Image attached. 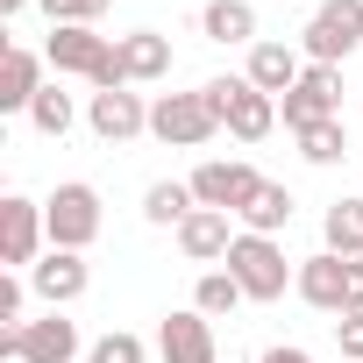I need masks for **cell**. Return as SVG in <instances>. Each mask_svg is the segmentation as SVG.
<instances>
[{"label": "cell", "mask_w": 363, "mask_h": 363, "mask_svg": "<svg viewBox=\"0 0 363 363\" xmlns=\"http://www.w3.org/2000/svg\"><path fill=\"white\" fill-rule=\"evenodd\" d=\"M313 313H363V257H335V250H320V257H306L299 264V285H292Z\"/></svg>", "instance_id": "1"}, {"label": "cell", "mask_w": 363, "mask_h": 363, "mask_svg": "<svg viewBox=\"0 0 363 363\" xmlns=\"http://www.w3.org/2000/svg\"><path fill=\"white\" fill-rule=\"evenodd\" d=\"M228 271H235V285L257 299V306H271V299H285V285H299V271L285 264V242L278 235H235V250H228Z\"/></svg>", "instance_id": "2"}, {"label": "cell", "mask_w": 363, "mask_h": 363, "mask_svg": "<svg viewBox=\"0 0 363 363\" xmlns=\"http://www.w3.org/2000/svg\"><path fill=\"white\" fill-rule=\"evenodd\" d=\"M150 135L164 150H200V143L221 135V114H214L207 93H157L150 100Z\"/></svg>", "instance_id": "3"}, {"label": "cell", "mask_w": 363, "mask_h": 363, "mask_svg": "<svg viewBox=\"0 0 363 363\" xmlns=\"http://www.w3.org/2000/svg\"><path fill=\"white\" fill-rule=\"evenodd\" d=\"M299 50H306V65H335L342 72V57L363 50V0H320L313 22L299 29Z\"/></svg>", "instance_id": "4"}, {"label": "cell", "mask_w": 363, "mask_h": 363, "mask_svg": "<svg viewBox=\"0 0 363 363\" xmlns=\"http://www.w3.org/2000/svg\"><path fill=\"white\" fill-rule=\"evenodd\" d=\"M43 228H50V250H93L100 242V193L86 178H65V186L43 200Z\"/></svg>", "instance_id": "5"}, {"label": "cell", "mask_w": 363, "mask_h": 363, "mask_svg": "<svg viewBox=\"0 0 363 363\" xmlns=\"http://www.w3.org/2000/svg\"><path fill=\"white\" fill-rule=\"evenodd\" d=\"M200 93L214 100V114H221V128H228L235 143H264V135L278 128V100L257 93L250 79H207Z\"/></svg>", "instance_id": "6"}, {"label": "cell", "mask_w": 363, "mask_h": 363, "mask_svg": "<svg viewBox=\"0 0 363 363\" xmlns=\"http://www.w3.org/2000/svg\"><path fill=\"white\" fill-rule=\"evenodd\" d=\"M0 356L8 363H72L79 356V320L43 306V320H29V328H0Z\"/></svg>", "instance_id": "7"}, {"label": "cell", "mask_w": 363, "mask_h": 363, "mask_svg": "<svg viewBox=\"0 0 363 363\" xmlns=\"http://www.w3.org/2000/svg\"><path fill=\"white\" fill-rule=\"evenodd\" d=\"M278 121H285L292 135H306V128H320V121H342V72H335V65H306V79L278 100Z\"/></svg>", "instance_id": "8"}, {"label": "cell", "mask_w": 363, "mask_h": 363, "mask_svg": "<svg viewBox=\"0 0 363 363\" xmlns=\"http://www.w3.org/2000/svg\"><path fill=\"white\" fill-rule=\"evenodd\" d=\"M43 242H50V228H43V200L8 193V200H0V264H8V271H36Z\"/></svg>", "instance_id": "9"}, {"label": "cell", "mask_w": 363, "mask_h": 363, "mask_svg": "<svg viewBox=\"0 0 363 363\" xmlns=\"http://www.w3.org/2000/svg\"><path fill=\"white\" fill-rule=\"evenodd\" d=\"M186 186H193L200 207H214V214H242L250 193L264 186V178H257V164H242V157H207V164L186 178Z\"/></svg>", "instance_id": "10"}, {"label": "cell", "mask_w": 363, "mask_h": 363, "mask_svg": "<svg viewBox=\"0 0 363 363\" xmlns=\"http://www.w3.org/2000/svg\"><path fill=\"white\" fill-rule=\"evenodd\" d=\"M107 57H114V43L100 29H50V43H43V65L57 79H86V86H100Z\"/></svg>", "instance_id": "11"}, {"label": "cell", "mask_w": 363, "mask_h": 363, "mask_svg": "<svg viewBox=\"0 0 363 363\" xmlns=\"http://www.w3.org/2000/svg\"><path fill=\"white\" fill-rule=\"evenodd\" d=\"M86 285H93V271H86V257H79V250H43V257H36V271H29V292H36L50 313H65L72 299H86Z\"/></svg>", "instance_id": "12"}, {"label": "cell", "mask_w": 363, "mask_h": 363, "mask_svg": "<svg viewBox=\"0 0 363 363\" xmlns=\"http://www.w3.org/2000/svg\"><path fill=\"white\" fill-rule=\"evenodd\" d=\"M157 356H164V363H221V349H214V320H207L200 306L164 313V328H157Z\"/></svg>", "instance_id": "13"}, {"label": "cell", "mask_w": 363, "mask_h": 363, "mask_svg": "<svg viewBox=\"0 0 363 363\" xmlns=\"http://www.w3.org/2000/svg\"><path fill=\"white\" fill-rule=\"evenodd\" d=\"M86 128L100 135V143H135V135H150V107H143V93H93L86 100Z\"/></svg>", "instance_id": "14"}, {"label": "cell", "mask_w": 363, "mask_h": 363, "mask_svg": "<svg viewBox=\"0 0 363 363\" xmlns=\"http://www.w3.org/2000/svg\"><path fill=\"white\" fill-rule=\"evenodd\" d=\"M235 214H214V207H193L186 214V228H178V250H186V264H228V250H235Z\"/></svg>", "instance_id": "15"}, {"label": "cell", "mask_w": 363, "mask_h": 363, "mask_svg": "<svg viewBox=\"0 0 363 363\" xmlns=\"http://www.w3.org/2000/svg\"><path fill=\"white\" fill-rule=\"evenodd\" d=\"M43 50H22V43H8V57H0V114H29L36 107V93H43Z\"/></svg>", "instance_id": "16"}, {"label": "cell", "mask_w": 363, "mask_h": 363, "mask_svg": "<svg viewBox=\"0 0 363 363\" xmlns=\"http://www.w3.org/2000/svg\"><path fill=\"white\" fill-rule=\"evenodd\" d=\"M257 93H271V100H285L299 79H306V50H292V43H257L250 50V72H242Z\"/></svg>", "instance_id": "17"}, {"label": "cell", "mask_w": 363, "mask_h": 363, "mask_svg": "<svg viewBox=\"0 0 363 363\" xmlns=\"http://www.w3.org/2000/svg\"><path fill=\"white\" fill-rule=\"evenodd\" d=\"M114 50H121L128 86H150L171 72V36H157V29H128V36H114Z\"/></svg>", "instance_id": "18"}, {"label": "cell", "mask_w": 363, "mask_h": 363, "mask_svg": "<svg viewBox=\"0 0 363 363\" xmlns=\"http://www.w3.org/2000/svg\"><path fill=\"white\" fill-rule=\"evenodd\" d=\"M200 36L207 43H250L257 50V8H250V0H207V8H200Z\"/></svg>", "instance_id": "19"}, {"label": "cell", "mask_w": 363, "mask_h": 363, "mask_svg": "<svg viewBox=\"0 0 363 363\" xmlns=\"http://www.w3.org/2000/svg\"><path fill=\"white\" fill-rule=\"evenodd\" d=\"M292 207H299V200H292L285 186H271V178H264V186L250 193V207L235 214V228H250V235H278V228H292Z\"/></svg>", "instance_id": "20"}, {"label": "cell", "mask_w": 363, "mask_h": 363, "mask_svg": "<svg viewBox=\"0 0 363 363\" xmlns=\"http://www.w3.org/2000/svg\"><path fill=\"white\" fill-rule=\"evenodd\" d=\"M193 207H200V200H193V186H178V178H157V186L143 193V221H150V228H171V235L186 228V214H193Z\"/></svg>", "instance_id": "21"}, {"label": "cell", "mask_w": 363, "mask_h": 363, "mask_svg": "<svg viewBox=\"0 0 363 363\" xmlns=\"http://www.w3.org/2000/svg\"><path fill=\"white\" fill-rule=\"evenodd\" d=\"M242 299H250V292L235 285V271H228V264H214V271H200V285H193V306H200L207 320H221V313H235Z\"/></svg>", "instance_id": "22"}, {"label": "cell", "mask_w": 363, "mask_h": 363, "mask_svg": "<svg viewBox=\"0 0 363 363\" xmlns=\"http://www.w3.org/2000/svg\"><path fill=\"white\" fill-rule=\"evenodd\" d=\"M320 235H328L335 257H363V200H335L320 214Z\"/></svg>", "instance_id": "23"}, {"label": "cell", "mask_w": 363, "mask_h": 363, "mask_svg": "<svg viewBox=\"0 0 363 363\" xmlns=\"http://www.w3.org/2000/svg\"><path fill=\"white\" fill-rule=\"evenodd\" d=\"M72 121H79L72 93L43 86V93H36V107H29V128H36V135H50V143H65V135H72Z\"/></svg>", "instance_id": "24"}, {"label": "cell", "mask_w": 363, "mask_h": 363, "mask_svg": "<svg viewBox=\"0 0 363 363\" xmlns=\"http://www.w3.org/2000/svg\"><path fill=\"white\" fill-rule=\"evenodd\" d=\"M299 157H306L313 171H335V164L349 157V128H342V121H320V128H306V135H299Z\"/></svg>", "instance_id": "25"}, {"label": "cell", "mask_w": 363, "mask_h": 363, "mask_svg": "<svg viewBox=\"0 0 363 363\" xmlns=\"http://www.w3.org/2000/svg\"><path fill=\"white\" fill-rule=\"evenodd\" d=\"M86 363H150V349H143V335H128V328H107V335L86 349Z\"/></svg>", "instance_id": "26"}, {"label": "cell", "mask_w": 363, "mask_h": 363, "mask_svg": "<svg viewBox=\"0 0 363 363\" xmlns=\"http://www.w3.org/2000/svg\"><path fill=\"white\" fill-rule=\"evenodd\" d=\"M36 8L50 15V29H93L107 15V0H36Z\"/></svg>", "instance_id": "27"}, {"label": "cell", "mask_w": 363, "mask_h": 363, "mask_svg": "<svg viewBox=\"0 0 363 363\" xmlns=\"http://www.w3.org/2000/svg\"><path fill=\"white\" fill-rule=\"evenodd\" d=\"M22 299H29V278L8 271V278H0V328H29V320H22Z\"/></svg>", "instance_id": "28"}, {"label": "cell", "mask_w": 363, "mask_h": 363, "mask_svg": "<svg viewBox=\"0 0 363 363\" xmlns=\"http://www.w3.org/2000/svg\"><path fill=\"white\" fill-rule=\"evenodd\" d=\"M335 342H342V356L363 363V313H342V320H335Z\"/></svg>", "instance_id": "29"}, {"label": "cell", "mask_w": 363, "mask_h": 363, "mask_svg": "<svg viewBox=\"0 0 363 363\" xmlns=\"http://www.w3.org/2000/svg\"><path fill=\"white\" fill-rule=\"evenodd\" d=\"M264 363H313L299 342H278V349H264Z\"/></svg>", "instance_id": "30"}, {"label": "cell", "mask_w": 363, "mask_h": 363, "mask_svg": "<svg viewBox=\"0 0 363 363\" xmlns=\"http://www.w3.org/2000/svg\"><path fill=\"white\" fill-rule=\"evenodd\" d=\"M22 8H29V0H0V22H15V15H22Z\"/></svg>", "instance_id": "31"}, {"label": "cell", "mask_w": 363, "mask_h": 363, "mask_svg": "<svg viewBox=\"0 0 363 363\" xmlns=\"http://www.w3.org/2000/svg\"><path fill=\"white\" fill-rule=\"evenodd\" d=\"M342 363H356V356H342Z\"/></svg>", "instance_id": "32"}]
</instances>
